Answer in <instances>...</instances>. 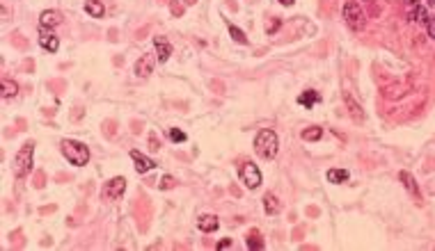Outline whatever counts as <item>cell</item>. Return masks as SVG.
Masks as SVG:
<instances>
[{"instance_id": "obj_1", "label": "cell", "mask_w": 435, "mask_h": 251, "mask_svg": "<svg viewBox=\"0 0 435 251\" xmlns=\"http://www.w3.org/2000/svg\"><path fill=\"white\" fill-rule=\"evenodd\" d=\"M254 151L259 153V158L264 160H273L279 151V139H277V132L270 130V128H264V130L256 135L254 139Z\"/></svg>"}, {"instance_id": "obj_2", "label": "cell", "mask_w": 435, "mask_h": 251, "mask_svg": "<svg viewBox=\"0 0 435 251\" xmlns=\"http://www.w3.org/2000/svg\"><path fill=\"white\" fill-rule=\"evenodd\" d=\"M60 149H62V155L73 164V167H82V164H87V160H90V149L76 139H62Z\"/></svg>"}, {"instance_id": "obj_3", "label": "cell", "mask_w": 435, "mask_h": 251, "mask_svg": "<svg viewBox=\"0 0 435 251\" xmlns=\"http://www.w3.org/2000/svg\"><path fill=\"white\" fill-rule=\"evenodd\" d=\"M32 153H35V144L27 141L18 149V153L14 155V176L16 178H23L27 176V171L32 169Z\"/></svg>"}, {"instance_id": "obj_4", "label": "cell", "mask_w": 435, "mask_h": 251, "mask_svg": "<svg viewBox=\"0 0 435 251\" xmlns=\"http://www.w3.org/2000/svg\"><path fill=\"white\" fill-rule=\"evenodd\" d=\"M343 21L351 27L353 32H360L364 27V14H362V7L357 5V0H346L343 3Z\"/></svg>"}, {"instance_id": "obj_5", "label": "cell", "mask_w": 435, "mask_h": 251, "mask_svg": "<svg viewBox=\"0 0 435 251\" xmlns=\"http://www.w3.org/2000/svg\"><path fill=\"white\" fill-rule=\"evenodd\" d=\"M238 173H241V181L247 190H256V187L261 185V171L254 162H243L241 169H238Z\"/></svg>"}, {"instance_id": "obj_6", "label": "cell", "mask_w": 435, "mask_h": 251, "mask_svg": "<svg viewBox=\"0 0 435 251\" xmlns=\"http://www.w3.org/2000/svg\"><path fill=\"white\" fill-rule=\"evenodd\" d=\"M124 190H126V178H124V176H114L112 181L105 183L103 196H105V199H119V196L124 194Z\"/></svg>"}, {"instance_id": "obj_7", "label": "cell", "mask_w": 435, "mask_h": 251, "mask_svg": "<svg viewBox=\"0 0 435 251\" xmlns=\"http://www.w3.org/2000/svg\"><path fill=\"white\" fill-rule=\"evenodd\" d=\"M154 48H156V59L160 64L167 62V57L172 55V46H169V41L165 37H154Z\"/></svg>"}, {"instance_id": "obj_8", "label": "cell", "mask_w": 435, "mask_h": 251, "mask_svg": "<svg viewBox=\"0 0 435 251\" xmlns=\"http://www.w3.org/2000/svg\"><path fill=\"white\" fill-rule=\"evenodd\" d=\"M131 160L135 162V171L137 173H147V171H151V169L156 167L154 160L147 158V155H142L140 151H131Z\"/></svg>"}, {"instance_id": "obj_9", "label": "cell", "mask_w": 435, "mask_h": 251, "mask_svg": "<svg viewBox=\"0 0 435 251\" xmlns=\"http://www.w3.org/2000/svg\"><path fill=\"white\" fill-rule=\"evenodd\" d=\"M62 23V14L55 12V9H46V12H41L39 16V25L41 27H55Z\"/></svg>"}, {"instance_id": "obj_10", "label": "cell", "mask_w": 435, "mask_h": 251, "mask_svg": "<svg viewBox=\"0 0 435 251\" xmlns=\"http://www.w3.org/2000/svg\"><path fill=\"white\" fill-rule=\"evenodd\" d=\"M218 226H220V222H218L215 214H201V217L197 219V228H199L201 233H213Z\"/></svg>"}, {"instance_id": "obj_11", "label": "cell", "mask_w": 435, "mask_h": 251, "mask_svg": "<svg viewBox=\"0 0 435 251\" xmlns=\"http://www.w3.org/2000/svg\"><path fill=\"white\" fill-rule=\"evenodd\" d=\"M151 71H154V57L151 55H142V59H137L135 64V76L147 78Z\"/></svg>"}, {"instance_id": "obj_12", "label": "cell", "mask_w": 435, "mask_h": 251, "mask_svg": "<svg viewBox=\"0 0 435 251\" xmlns=\"http://www.w3.org/2000/svg\"><path fill=\"white\" fill-rule=\"evenodd\" d=\"M39 46L44 50H48V53H55L60 48V39L53 32H44V34H39Z\"/></svg>"}, {"instance_id": "obj_13", "label": "cell", "mask_w": 435, "mask_h": 251, "mask_svg": "<svg viewBox=\"0 0 435 251\" xmlns=\"http://www.w3.org/2000/svg\"><path fill=\"white\" fill-rule=\"evenodd\" d=\"M318 100H321V96H318V91H314V89H309V91H305V94L298 96V103L305 105L307 110H311L316 103H318Z\"/></svg>"}, {"instance_id": "obj_14", "label": "cell", "mask_w": 435, "mask_h": 251, "mask_svg": "<svg viewBox=\"0 0 435 251\" xmlns=\"http://www.w3.org/2000/svg\"><path fill=\"white\" fill-rule=\"evenodd\" d=\"M245 244H247V249H252V251H261L266 246L264 240H261V235H259V231H250V233H247Z\"/></svg>"}, {"instance_id": "obj_15", "label": "cell", "mask_w": 435, "mask_h": 251, "mask_svg": "<svg viewBox=\"0 0 435 251\" xmlns=\"http://www.w3.org/2000/svg\"><path fill=\"white\" fill-rule=\"evenodd\" d=\"M343 100H346V103H348V110H351V117H353V121H357V123H360L362 119H364V114L360 112V105H357L355 100H353V96H351V94H343Z\"/></svg>"}, {"instance_id": "obj_16", "label": "cell", "mask_w": 435, "mask_h": 251, "mask_svg": "<svg viewBox=\"0 0 435 251\" xmlns=\"http://www.w3.org/2000/svg\"><path fill=\"white\" fill-rule=\"evenodd\" d=\"M410 16H412V21H417V23H421V25H428V14H426V9L421 7V5H412V12H410Z\"/></svg>"}, {"instance_id": "obj_17", "label": "cell", "mask_w": 435, "mask_h": 251, "mask_svg": "<svg viewBox=\"0 0 435 251\" xmlns=\"http://www.w3.org/2000/svg\"><path fill=\"white\" fill-rule=\"evenodd\" d=\"M398 178H401V181H403V185L408 187V192H410V194H415L417 199H419V187H417L415 178H412L408 171H401V173H398Z\"/></svg>"}, {"instance_id": "obj_18", "label": "cell", "mask_w": 435, "mask_h": 251, "mask_svg": "<svg viewBox=\"0 0 435 251\" xmlns=\"http://www.w3.org/2000/svg\"><path fill=\"white\" fill-rule=\"evenodd\" d=\"M264 210L268 214H277L279 212V201H277V196L275 194H266L264 196Z\"/></svg>"}, {"instance_id": "obj_19", "label": "cell", "mask_w": 435, "mask_h": 251, "mask_svg": "<svg viewBox=\"0 0 435 251\" xmlns=\"http://www.w3.org/2000/svg\"><path fill=\"white\" fill-rule=\"evenodd\" d=\"M85 9H87V14H92L94 18H101V16H103V12H105L103 5H101L99 0H87V3H85Z\"/></svg>"}, {"instance_id": "obj_20", "label": "cell", "mask_w": 435, "mask_h": 251, "mask_svg": "<svg viewBox=\"0 0 435 251\" xmlns=\"http://www.w3.org/2000/svg\"><path fill=\"white\" fill-rule=\"evenodd\" d=\"M321 135H323V128H318V126H311L300 132V137L305 141H316V139H321Z\"/></svg>"}, {"instance_id": "obj_21", "label": "cell", "mask_w": 435, "mask_h": 251, "mask_svg": "<svg viewBox=\"0 0 435 251\" xmlns=\"http://www.w3.org/2000/svg\"><path fill=\"white\" fill-rule=\"evenodd\" d=\"M328 181L330 183H343V181H348V171H346V169H328Z\"/></svg>"}, {"instance_id": "obj_22", "label": "cell", "mask_w": 435, "mask_h": 251, "mask_svg": "<svg viewBox=\"0 0 435 251\" xmlns=\"http://www.w3.org/2000/svg\"><path fill=\"white\" fill-rule=\"evenodd\" d=\"M229 34H231V39L236 41V44H243V46L247 44V37L243 34V30H238L236 25H229Z\"/></svg>"}, {"instance_id": "obj_23", "label": "cell", "mask_w": 435, "mask_h": 251, "mask_svg": "<svg viewBox=\"0 0 435 251\" xmlns=\"http://www.w3.org/2000/svg\"><path fill=\"white\" fill-rule=\"evenodd\" d=\"M16 89L18 87L9 80H3V98H9V96H16Z\"/></svg>"}, {"instance_id": "obj_24", "label": "cell", "mask_w": 435, "mask_h": 251, "mask_svg": "<svg viewBox=\"0 0 435 251\" xmlns=\"http://www.w3.org/2000/svg\"><path fill=\"white\" fill-rule=\"evenodd\" d=\"M158 185H160V190H172V187L177 185V178L174 176H163L158 181Z\"/></svg>"}, {"instance_id": "obj_25", "label": "cell", "mask_w": 435, "mask_h": 251, "mask_svg": "<svg viewBox=\"0 0 435 251\" xmlns=\"http://www.w3.org/2000/svg\"><path fill=\"white\" fill-rule=\"evenodd\" d=\"M169 139L172 141H186L188 137H186V132L179 130V128H169Z\"/></svg>"}, {"instance_id": "obj_26", "label": "cell", "mask_w": 435, "mask_h": 251, "mask_svg": "<svg viewBox=\"0 0 435 251\" xmlns=\"http://www.w3.org/2000/svg\"><path fill=\"white\" fill-rule=\"evenodd\" d=\"M426 27H428V34L435 39V16H430V18H428V25H426Z\"/></svg>"}, {"instance_id": "obj_27", "label": "cell", "mask_w": 435, "mask_h": 251, "mask_svg": "<svg viewBox=\"0 0 435 251\" xmlns=\"http://www.w3.org/2000/svg\"><path fill=\"white\" fill-rule=\"evenodd\" d=\"M229 246H231V240H222V242H218V251L229 249Z\"/></svg>"}, {"instance_id": "obj_28", "label": "cell", "mask_w": 435, "mask_h": 251, "mask_svg": "<svg viewBox=\"0 0 435 251\" xmlns=\"http://www.w3.org/2000/svg\"><path fill=\"white\" fill-rule=\"evenodd\" d=\"M149 144H151V149H154V151H158V149H160V146H158V139H156L154 135L149 137Z\"/></svg>"}, {"instance_id": "obj_29", "label": "cell", "mask_w": 435, "mask_h": 251, "mask_svg": "<svg viewBox=\"0 0 435 251\" xmlns=\"http://www.w3.org/2000/svg\"><path fill=\"white\" fill-rule=\"evenodd\" d=\"M279 3H282V5H286V7H291V5L296 3V0H279Z\"/></svg>"}, {"instance_id": "obj_30", "label": "cell", "mask_w": 435, "mask_h": 251, "mask_svg": "<svg viewBox=\"0 0 435 251\" xmlns=\"http://www.w3.org/2000/svg\"><path fill=\"white\" fill-rule=\"evenodd\" d=\"M426 3H428V5H435V0H426Z\"/></svg>"}]
</instances>
